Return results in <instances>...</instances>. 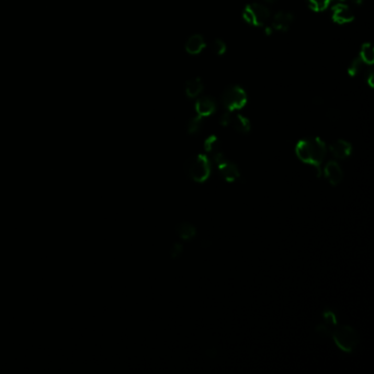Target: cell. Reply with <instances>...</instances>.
Wrapping results in <instances>:
<instances>
[{
  "label": "cell",
  "instance_id": "obj_23",
  "mask_svg": "<svg viewBox=\"0 0 374 374\" xmlns=\"http://www.w3.org/2000/svg\"><path fill=\"white\" fill-rule=\"evenodd\" d=\"M334 328H335V327H331V326H329V325H327V324L322 323V324H318V325L316 326L315 330H316V333L321 334V335H323V336H331V333H333Z\"/></svg>",
  "mask_w": 374,
  "mask_h": 374
},
{
  "label": "cell",
  "instance_id": "obj_12",
  "mask_svg": "<svg viewBox=\"0 0 374 374\" xmlns=\"http://www.w3.org/2000/svg\"><path fill=\"white\" fill-rule=\"evenodd\" d=\"M205 47V41L203 36L200 34H193L190 38L186 40L184 48L191 55H197V54L201 53L203 48Z\"/></svg>",
  "mask_w": 374,
  "mask_h": 374
},
{
  "label": "cell",
  "instance_id": "obj_29",
  "mask_svg": "<svg viewBox=\"0 0 374 374\" xmlns=\"http://www.w3.org/2000/svg\"><path fill=\"white\" fill-rule=\"evenodd\" d=\"M265 33H267V34H271V33H272V28H271V27H267V28H265Z\"/></svg>",
  "mask_w": 374,
  "mask_h": 374
},
{
  "label": "cell",
  "instance_id": "obj_18",
  "mask_svg": "<svg viewBox=\"0 0 374 374\" xmlns=\"http://www.w3.org/2000/svg\"><path fill=\"white\" fill-rule=\"evenodd\" d=\"M201 128H202V118L200 116H198V114L196 117H192L188 121V123H186V132H188L189 134H196V133H198L201 130Z\"/></svg>",
  "mask_w": 374,
  "mask_h": 374
},
{
  "label": "cell",
  "instance_id": "obj_21",
  "mask_svg": "<svg viewBox=\"0 0 374 374\" xmlns=\"http://www.w3.org/2000/svg\"><path fill=\"white\" fill-rule=\"evenodd\" d=\"M211 48H212L213 53L217 54V55H223L226 52V44L225 42H223L220 39H216L213 41L212 45H211Z\"/></svg>",
  "mask_w": 374,
  "mask_h": 374
},
{
  "label": "cell",
  "instance_id": "obj_11",
  "mask_svg": "<svg viewBox=\"0 0 374 374\" xmlns=\"http://www.w3.org/2000/svg\"><path fill=\"white\" fill-rule=\"evenodd\" d=\"M293 16L287 11H280L274 15L272 19V29L277 30V31H287L291 27L293 22Z\"/></svg>",
  "mask_w": 374,
  "mask_h": 374
},
{
  "label": "cell",
  "instance_id": "obj_26",
  "mask_svg": "<svg viewBox=\"0 0 374 374\" xmlns=\"http://www.w3.org/2000/svg\"><path fill=\"white\" fill-rule=\"evenodd\" d=\"M326 116H327L328 119L330 120H337L338 118H339L340 116V112L339 110H338L337 108H330L327 110V113H326Z\"/></svg>",
  "mask_w": 374,
  "mask_h": 374
},
{
  "label": "cell",
  "instance_id": "obj_6",
  "mask_svg": "<svg viewBox=\"0 0 374 374\" xmlns=\"http://www.w3.org/2000/svg\"><path fill=\"white\" fill-rule=\"evenodd\" d=\"M213 159L217 166V170L222 176V178L228 181V182H234L238 179H240V173L237 166L229 161L226 157L223 155L222 150H219L214 154H212Z\"/></svg>",
  "mask_w": 374,
  "mask_h": 374
},
{
  "label": "cell",
  "instance_id": "obj_30",
  "mask_svg": "<svg viewBox=\"0 0 374 374\" xmlns=\"http://www.w3.org/2000/svg\"><path fill=\"white\" fill-rule=\"evenodd\" d=\"M352 2H353L354 4H357V5H361L362 3H363V0H352Z\"/></svg>",
  "mask_w": 374,
  "mask_h": 374
},
{
  "label": "cell",
  "instance_id": "obj_2",
  "mask_svg": "<svg viewBox=\"0 0 374 374\" xmlns=\"http://www.w3.org/2000/svg\"><path fill=\"white\" fill-rule=\"evenodd\" d=\"M184 171L196 182H204L210 177L211 165L205 155L191 156L184 164Z\"/></svg>",
  "mask_w": 374,
  "mask_h": 374
},
{
  "label": "cell",
  "instance_id": "obj_25",
  "mask_svg": "<svg viewBox=\"0 0 374 374\" xmlns=\"http://www.w3.org/2000/svg\"><path fill=\"white\" fill-rule=\"evenodd\" d=\"M232 118L233 116L229 112H226L224 114H222V117L220 119V124L222 126H228L231 125V122H232Z\"/></svg>",
  "mask_w": 374,
  "mask_h": 374
},
{
  "label": "cell",
  "instance_id": "obj_5",
  "mask_svg": "<svg viewBox=\"0 0 374 374\" xmlns=\"http://www.w3.org/2000/svg\"><path fill=\"white\" fill-rule=\"evenodd\" d=\"M222 105L226 108L228 111L239 110L244 108L247 104V95L243 88L238 86H232L225 89L222 97Z\"/></svg>",
  "mask_w": 374,
  "mask_h": 374
},
{
  "label": "cell",
  "instance_id": "obj_22",
  "mask_svg": "<svg viewBox=\"0 0 374 374\" xmlns=\"http://www.w3.org/2000/svg\"><path fill=\"white\" fill-rule=\"evenodd\" d=\"M323 319H324L325 324L331 326V327H335V326L337 325V317L335 315V313L333 311H330V310L324 311Z\"/></svg>",
  "mask_w": 374,
  "mask_h": 374
},
{
  "label": "cell",
  "instance_id": "obj_8",
  "mask_svg": "<svg viewBox=\"0 0 374 374\" xmlns=\"http://www.w3.org/2000/svg\"><path fill=\"white\" fill-rule=\"evenodd\" d=\"M331 8H333V19L335 22L343 24L351 22L353 20L354 18L353 12L346 4L343 3L338 4Z\"/></svg>",
  "mask_w": 374,
  "mask_h": 374
},
{
  "label": "cell",
  "instance_id": "obj_20",
  "mask_svg": "<svg viewBox=\"0 0 374 374\" xmlns=\"http://www.w3.org/2000/svg\"><path fill=\"white\" fill-rule=\"evenodd\" d=\"M362 66H363V62H362L361 58H360V57L354 58V59L352 60V63L349 65V67H348V74H349L350 76H351V77L357 76V75L359 74V71L361 70Z\"/></svg>",
  "mask_w": 374,
  "mask_h": 374
},
{
  "label": "cell",
  "instance_id": "obj_24",
  "mask_svg": "<svg viewBox=\"0 0 374 374\" xmlns=\"http://www.w3.org/2000/svg\"><path fill=\"white\" fill-rule=\"evenodd\" d=\"M182 251H183V246L181 245L180 243H174L170 247V257L173 258V259H176V258L181 256Z\"/></svg>",
  "mask_w": 374,
  "mask_h": 374
},
{
  "label": "cell",
  "instance_id": "obj_19",
  "mask_svg": "<svg viewBox=\"0 0 374 374\" xmlns=\"http://www.w3.org/2000/svg\"><path fill=\"white\" fill-rule=\"evenodd\" d=\"M306 4L314 11H323L329 7L330 0H306Z\"/></svg>",
  "mask_w": 374,
  "mask_h": 374
},
{
  "label": "cell",
  "instance_id": "obj_9",
  "mask_svg": "<svg viewBox=\"0 0 374 374\" xmlns=\"http://www.w3.org/2000/svg\"><path fill=\"white\" fill-rule=\"evenodd\" d=\"M330 153L338 159H346L352 153L351 144L345 140H338L329 146Z\"/></svg>",
  "mask_w": 374,
  "mask_h": 374
},
{
  "label": "cell",
  "instance_id": "obj_16",
  "mask_svg": "<svg viewBox=\"0 0 374 374\" xmlns=\"http://www.w3.org/2000/svg\"><path fill=\"white\" fill-rule=\"evenodd\" d=\"M363 64L372 65L374 63V50L371 43H364L361 47L360 56Z\"/></svg>",
  "mask_w": 374,
  "mask_h": 374
},
{
  "label": "cell",
  "instance_id": "obj_17",
  "mask_svg": "<svg viewBox=\"0 0 374 374\" xmlns=\"http://www.w3.org/2000/svg\"><path fill=\"white\" fill-rule=\"evenodd\" d=\"M204 149H205V152L211 154V155L216 153V152H219V150H221L219 138H217L215 135L209 136L204 142Z\"/></svg>",
  "mask_w": 374,
  "mask_h": 374
},
{
  "label": "cell",
  "instance_id": "obj_4",
  "mask_svg": "<svg viewBox=\"0 0 374 374\" xmlns=\"http://www.w3.org/2000/svg\"><path fill=\"white\" fill-rule=\"evenodd\" d=\"M270 18V11L264 5L253 3L246 6L243 11V19L255 27H262Z\"/></svg>",
  "mask_w": 374,
  "mask_h": 374
},
{
  "label": "cell",
  "instance_id": "obj_1",
  "mask_svg": "<svg viewBox=\"0 0 374 374\" xmlns=\"http://www.w3.org/2000/svg\"><path fill=\"white\" fill-rule=\"evenodd\" d=\"M295 154L304 164L315 167L317 176H321V166L326 156V145L319 137H309L298 142Z\"/></svg>",
  "mask_w": 374,
  "mask_h": 374
},
{
  "label": "cell",
  "instance_id": "obj_28",
  "mask_svg": "<svg viewBox=\"0 0 374 374\" xmlns=\"http://www.w3.org/2000/svg\"><path fill=\"white\" fill-rule=\"evenodd\" d=\"M312 102H313V105H315V106H321L323 105V98L322 97H314Z\"/></svg>",
  "mask_w": 374,
  "mask_h": 374
},
{
  "label": "cell",
  "instance_id": "obj_7",
  "mask_svg": "<svg viewBox=\"0 0 374 374\" xmlns=\"http://www.w3.org/2000/svg\"><path fill=\"white\" fill-rule=\"evenodd\" d=\"M324 174L331 185H338L343 179V171L338 162L330 160L325 166Z\"/></svg>",
  "mask_w": 374,
  "mask_h": 374
},
{
  "label": "cell",
  "instance_id": "obj_15",
  "mask_svg": "<svg viewBox=\"0 0 374 374\" xmlns=\"http://www.w3.org/2000/svg\"><path fill=\"white\" fill-rule=\"evenodd\" d=\"M203 90V83L200 78H193L185 83V94L189 98H196Z\"/></svg>",
  "mask_w": 374,
  "mask_h": 374
},
{
  "label": "cell",
  "instance_id": "obj_10",
  "mask_svg": "<svg viewBox=\"0 0 374 374\" xmlns=\"http://www.w3.org/2000/svg\"><path fill=\"white\" fill-rule=\"evenodd\" d=\"M216 110L215 100L211 97H203L196 102V111L198 116L201 118L209 117Z\"/></svg>",
  "mask_w": 374,
  "mask_h": 374
},
{
  "label": "cell",
  "instance_id": "obj_3",
  "mask_svg": "<svg viewBox=\"0 0 374 374\" xmlns=\"http://www.w3.org/2000/svg\"><path fill=\"white\" fill-rule=\"evenodd\" d=\"M331 336L337 347L345 352H352L359 343L357 331L348 325H336Z\"/></svg>",
  "mask_w": 374,
  "mask_h": 374
},
{
  "label": "cell",
  "instance_id": "obj_31",
  "mask_svg": "<svg viewBox=\"0 0 374 374\" xmlns=\"http://www.w3.org/2000/svg\"><path fill=\"white\" fill-rule=\"evenodd\" d=\"M268 2H271V3H272V2H275V0H268Z\"/></svg>",
  "mask_w": 374,
  "mask_h": 374
},
{
  "label": "cell",
  "instance_id": "obj_27",
  "mask_svg": "<svg viewBox=\"0 0 374 374\" xmlns=\"http://www.w3.org/2000/svg\"><path fill=\"white\" fill-rule=\"evenodd\" d=\"M366 82L370 88L374 87V72L372 70H370L369 74L366 75Z\"/></svg>",
  "mask_w": 374,
  "mask_h": 374
},
{
  "label": "cell",
  "instance_id": "obj_14",
  "mask_svg": "<svg viewBox=\"0 0 374 374\" xmlns=\"http://www.w3.org/2000/svg\"><path fill=\"white\" fill-rule=\"evenodd\" d=\"M231 125L237 132L244 133V134H246V133H248L251 130L250 121L247 119L246 117L241 116V114H236V116H233Z\"/></svg>",
  "mask_w": 374,
  "mask_h": 374
},
{
  "label": "cell",
  "instance_id": "obj_13",
  "mask_svg": "<svg viewBox=\"0 0 374 374\" xmlns=\"http://www.w3.org/2000/svg\"><path fill=\"white\" fill-rule=\"evenodd\" d=\"M176 231H177L178 236L183 240H190L195 237L197 234V229L195 225L191 224V223L189 222L179 223V224L177 225Z\"/></svg>",
  "mask_w": 374,
  "mask_h": 374
}]
</instances>
